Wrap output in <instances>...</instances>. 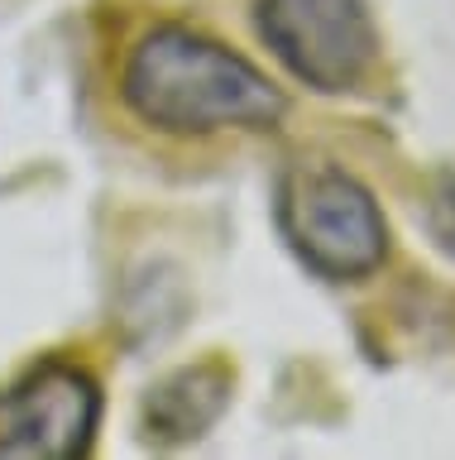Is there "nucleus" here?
I'll return each instance as SVG.
<instances>
[{
  "label": "nucleus",
  "instance_id": "20e7f679",
  "mask_svg": "<svg viewBox=\"0 0 455 460\" xmlns=\"http://www.w3.org/2000/svg\"><path fill=\"white\" fill-rule=\"evenodd\" d=\"M101 422V388L87 369L48 359L0 394V460H77Z\"/></svg>",
  "mask_w": 455,
  "mask_h": 460
},
{
  "label": "nucleus",
  "instance_id": "f257e3e1",
  "mask_svg": "<svg viewBox=\"0 0 455 460\" xmlns=\"http://www.w3.org/2000/svg\"><path fill=\"white\" fill-rule=\"evenodd\" d=\"M120 101L159 135L274 129L288 101L245 53L202 29L153 24L135 39L120 67Z\"/></svg>",
  "mask_w": 455,
  "mask_h": 460
},
{
  "label": "nucleus",
  "instance_id": "423d86ee",
  "mask_svg": "<svg viewBox=\"0 0 455 460\" xmlns=\"http://www.w3.org/2000/svg\"><path fill=\"white\" fill-rule=\"evenodd\" d=\"M422 221H426V235L436 240V250L455 259V164H446L426 187Z\"/></svg>",
  "mask_w": 455,
  "mask_h": 460
},
{
  "label": "nucleus",
  "instance_id": "f03ea898",
  "mask_svg": "<svg viewBox=\"0 0 455 460\" xmlns=\"http://www.w3.org/2000/svg\"><path fill=\"white\" fill-rule=\"evenodd\" d=\"M278 230L311 273L360 283L389 259V221L374 192L336 164H297L278 187Z\"/></svg>",
  "mask_w": 455,
  "mask_h": 460
},
{
  "label": "nucleus",
  "instance_id": "7ed1b4c3",
  "mask_svg": "<svg viewBox=\"0 0 455 460\" xmlns=\"http://www.w3.org/2000/svg\"><path fill=\"white\" fill-rule=\"evenodd\" d=\"M254 24L268 53L321 96L360 92L379 72V29L369 0H259Z\"/></svg>",
  "mask_w": 455,
  "mask_h": 460
},
{
  "label": "nucleus",
  "instance_id": "39448f33",
  "mask_svg": "<svg viewBox=\"0 0 455 460\" xmlns=\"http://www.w3.org/2000/svg\"><path fill=\"white\" fill-rule=\"evenodd\" d=\"M225 398H231V374L221 365H197L178 369L163 379L149 398V437L159 441H192L221 417Z\"/></svg>",
  "mask_w": 455,
  "mask_h": 460
}]
</instances>
